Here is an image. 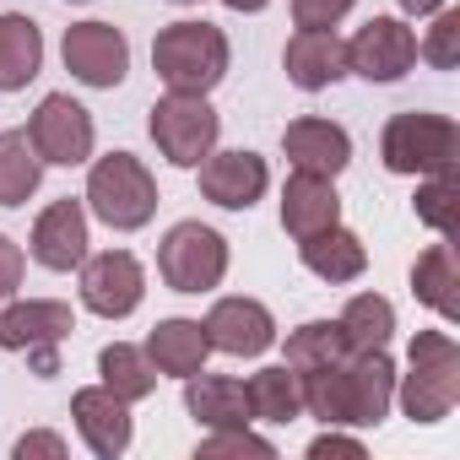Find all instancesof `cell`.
<instances>
[{"label":"cell","mask_w":460,"mask_h":460,"mask_svg":"<svg viewBox=\"0 0 460 460\" xmlns=\"http://www.w3.org/2000/svg\"><path fill=\"white\" fill-rule=\"evenodd\" d=\"M60 60L82 87L114 93L130 76V39L114 22H71L60 39Z\"/></svg>","instance_id":"30bf717a"},{"label":"cell","mask_w":460,"mask_h":460,"mask_svg":"<svg viewBox=\"0 0 460 460\" xmlns=\"http://www.w3.org/2000/svg\"><path fill=\"white\" fill-rule=\"evenodd\" d=\"M44 157L33 152L28 130H0V206H28L39 195Z\"/></svg>","instance_id":"4316f807"},{"label":"cell","mask_w":460,"mask_h":460,"mask_svg":"<svg viewBox=\"0 0 460 460\" xmlns=\"http://www.w3.org/2000/svg\"><path fill=\"white\" fill-rule=\"evenodd\" d=\"M331 222H341L336 179L293 168L288 184H282V227H288L293 239H309V234H320V227H331Z\"/></svg>","instance_id":"ffe728a7"},{"label":"cell","mask_w":460,"mask_h":460,"mask_svg":"<svg viewBox=\"0 0 460 460\" xmlns=\"http://www.w3.org/2000/svg\"><path fill=\"white\" fill-rule=\"evenodd\" d=\"M22 277H28V255H22V244L0 234V304H6V298H17Z\"/></svg>","instance_id":"836d02e7"},{"label":"cell","mask_w":460,"mask_h":460,"mask_svg":"<svg viewBox=\"0 0 460 460\" xmlns=\"http://www.w3.org/2000/svg\"><path fill=\"white\" fill-rule=\"evenodd\" d=\"M76 331V309L66 298H6L0 309V347L28 352L39 374H55V347Z\"/></svg>","instance_id":"ba28073f"},{"label":"cell","mask_w":460,"mask_h":460,"mask_svg":"<svg viewBox=\"0 0 460 460\" xmlns=\"http://www.w3.org/2000/svg\"><path fill=\"white\" fill-rule=\"evenodd\" d=\"M358 0H293V28H336Z\"/></svg>","instance_id":"d6a6232c"},{"label":"cell","mask_w":460,"mask_h":460,"mask_svg":"<svg viewBox=\"0 0 460 460\" xmlns=\"http://www.w3.org/2000/svg\"><path fill=\"white\" fill-rule=\"evenodd\" d=\"M455 157H460V125L449 114L406 109V114H390L379 130V163L401 179L455 173Z\"/></svg>","instance_id":"5b68a950"},{"label":"cell","mask_w":460,"mask_h":460,"mask_svg":"<svg viewBox=\"0 0 460 460\" xmlns=\"http://www.w3.org/2000/svg\"><path fill=\"white\" fill-rule=\"evenodd\" d=\"M200 460H222V455H255V460H277V444L255 428H217L195 444Z\"/></svg>","instance_id":"1f68e13d"},{"label":"cell","mask_w":460,"mask_h":460,"mask_svg":"<svg viewBox=\"0 0 460 460\" xmlns=\"http://www.w3.org/2000/svg\"><path fill=\"white\" fill-rule=\"evenodd\" d=\"M146 130H152L157 152H163L173 168H200V163L217 152L222 114H217L206 98H195V93H168V98L152 103Z\"/></svg>","instance_id":"52a82bcc"},{"label":"cell","mask_w":460,"mask_h":460,"mask_svg":"<svg viewBox=\"0 0 460 460\" xmlns=\"http://www.w3.org/2000/svg\"><path fill=\"white\" fill-rule=\"evenodd\" d=\"M71 6H87V0H71Z\"/></svg>","instance_id":"ab89813d"},{"label":"cell","mask_w":460,"mask_h":460,"mask_svg":"<svg viewBox=\"0 0 460 460\" xmlns=\"http://www.w3.org/2000/svg\"><path fill=\"white\" fill-rule=\"evenodd\" d=\"M71 422L82 433V444L98 455V460H119L136 438V417H130V401H119L114 390L103 385H87L71 395Z\"/></svg>","instance_id":"2e32d148"},{"label":"cell","mask_w":460,"mask_h":460,"mask_svg":"<svg viewBox=\"0 0 460 460\" xmlns=\"http://www.w3.org/2000/svg\"><path fill=\"white\" fill-rule=\"evenodd\" d=\"M87 244H93V234H87V206L76 195H60V200H49L39 211L33 239H28V255L44 271H76L87 261Z\"/></svg>","instance_id":"5bb4252c"},{"label":"cell","mask_w":460,"mask_h":460,"mask_svg":"<svg viewBox=\"0 0 460 460\" xmlns=\"http://www.w3.org/2000/svg\"><path fill=\"white\" fill-rule=\"evenodd\" d=\"M395 6H401L406 17H433L438 6H449V0H395Z\"/></svg>","instance_id":"8d00e7d4"},{"label":"cell","mask_w":460,"mask_h":460,"mask_svg":"<svg viewBox=\"0 0 460 460\" xmlns=\"http://www.w3.org/2000/svg\"><path fill=\"white\" fill-rule=\"evenodd\" d=\"M304 411L325 428H379L395 406V363L390 352H347L314 374H298Z\"/></svg>","instance_id":"6da1fadb"},{"label":"cell","mask_w":460,"mask_h":460,"mask_svg":"<svg viewBox=\"0 0 460 460\" xmlns=\"http://www.w3.org/2000/svg\"><path fill=\"white\" fill-rule=\"evenodd\" d=\"M395 406L417 428H438L460 406V341L449 331H417L406 374H395Z\"/></svg>","instance_id":"7a4b0ae2"},{"label":"cell","mask_w":460,"mask_h":460,"mask_svg":"<svg viewBox=\"0 0 460 460\" xmlns=\"http://www.w3.org/2000/svg\"><path fill=\"white\" fill-rule=\"evenodd\" d=\"M200 325L211 352H227V358H261L277 341V314L261 298H217Z\"/></svg>","instance_id":"9a60e30c"},{"label":"cell","mask_w":460,"mask_h":460,"mask_svg":"<svg viewBox=\"0 0 460 460\" xmlns=\"http://www.w3.org/2000/svg\"><path fill=\"white\" fill-rule=\"evenodd\" d=\"M336 455L363 460L368 449H363V438H352V433H341V428H325L320 438H309V460H336Z\"/></svg>","instance_id":"d590c367"},{"label":"cell","mask_w":460,"mask_h":460,"mask_svg":"<svg viewBox=\"0 0 460 460\" xmlns=\"http://www.w3.org/2000/svg\"><path fill=\"white\" fill-rule=\"evenodd\" d=\"M82 309L98 314V320H130L146 298V271L130 250H103V255H87L82 266Z\"/></svg>","instance_id":"8fae6325"},{"label":"cell","mask_w":460,"mask_h":460,"mask_svg":"<svg viewBox=\"0 0 460 460\" xmlns=\"http://www.w3.org/2000/svg\"><path fill=\"white\" fill-rule=\"evenodd\" d=\"M98 385L136 406V401H146V395L157 390V368H152L146 347H136V341H109V347L98 352Z\"/></svg>","instance_id":"d4e9b609"},{"label":"cell","mask_w":460,"mask_h":460,"mask_svg":"<svg viewBox=\"0 0 460 460\" xmlns=\"http://www.w3.org/2000/svg\"><path fill=\"white\" fill-rule=\"evenodd\" d=\"M298 261H304L320 282L341 288V282H358V277L368 271V244L352 234V227L331 222V227H320V234L298 239Z\"/></svg>","instance_id":"7402d4cb"},{"label":"cell","mask_w":460,"mask_h":460,"mask_svg":"<svg viewBox=\"0 0 460 460\" xmlns=\"http://www.w3.org/2000/svg\"><path fill=\"white\" fill-rule=\"evenodd\" d=\"M417 222H428L438 239H449L455 234V217H460V184H455V173H428V179H417Z\"/></svg>","instance_id":"f546056e"},{"label":"cell","mask_w":460,"mask_h":460,"mask_svg":"<svg viewBox=\"0 0 460 460\" xmlns=\"http://www.w3.org/2000/svg\"><path fill=\"white\" fill-rule=\"evenodd\" d=\"M347 336H341V320H304L298 331H288V368L293 374H314L336 358H347Z\"/></svg>","instance_id":"f1b7e54d"},{"label":"cell","mask_w":460,"mask_h":460,"mask_svg":"<svg viewBox=\"0 0 460 460\" xmlns=\"http://www.w3.org/2000/svg\"><path fill=\"white\" fill-rule=\"evenodd\" d=\"M184 385V411L206 428V433H217V428H255V411H250V390H244V379H227V374H190V379H179Z\"/></svg>","instance_id":"d6986e66"},{"label":"cell","mask_w":460,"mask_h":460,"mask_svg":"<svg viewBox=\"0 0 460 460\" xmlns=\"http://www.w3.org/2000/svg\"><path fill=\"white\" fill-rule=\"evenodd\" d=\"M417 60H428L433 71H455L460 66V12L455 6H438L433 12V28L417 44Z\"/></svg>","instance_id":"4dcf8cb0"},{"label":"cell","mask_w":460,"mask_h":460,"mask_svg":"<svg viewBox=\"0 0 460 460\" xmlns=\"http://www.w3.org/2000/svg\"><path fill=\"white\" fill-rule=\"evenodd\" d=\"M200 195L222 211H250L266 190H271V168L261 152L250 146H227V152H211L200 168Z\"/></svg>","instance_id":"4fadbf2b"},{"label":"cell","mask_w":460,"mask_h":460,"mask_svg":"<svg viewBox=\"0 0 460 460\" xmlns=\"http://www.w3.org/2000/svg\"><path fill=\"white\" fill-rule=\"evenodd\" d=\"M244 390H250V411H255V422H277V428H288V422L304 417V385H298V374H293L288 363L250 374Z\"/></svg>","instance_id":"484cf974"},{"label":"cell","mask_w":460,"mask_h":460,"mask_svg":"<svg viewBox=\"0 0 460 460\" xmlns=\"http://www.w3.org/2000/svg\"><path fill=\"white\" fill-rule=\"evenodd\" d=\"M417 66V33L411 22L401 17H368L352 39H347V76H363V82H401L406 71Z\"/></svg>","instance_id":"7c38bea8"},{"label":"cell","mask_w":460,"mask_h":460,"mask_svg":"<svg viewBox=\"0 0 460 460\" xmlns=\"http://www.w3.org/2000/svg\"><path fill=\"white\" fill-rule=\"evenodd\" d=\"M44 71V33L28 12H0V93H22Z\"/></svg>","instance_id":"603a6c76"},{"label":"cell","mask_w":460,"mask_h":460,"mask_svg":"<svg viewBox=\"0 0 460 460\" xmlns=\"http://www.w3.org/2000/svg\"><path fill=\"white\" fill-rule=\"evenodd\" d=\"M222 6H227V12H266L271 0H222Z\"/></svg>","instance_id":"74e56055"},{"label":"cell","mask_w":460,"mask_h":460,"mask_svg":"<svg viewBox=\"0 0 460 460\" xmlns=\"http://www.w3.org/2000/svg\"><path fill=\"white\" fill-rule=\"evenodd\" d=\"M455 288H460V277H455V250H449V239H444V244H428V250L417 255V266H411V293H417V304H428L444 325H455V320H460Z\"/></svg>","instance_id":"cb8c5ba5"},{"label":"cell","mask_w":460,"mask_h":460,"mask_svg":"<svg viewBox=\"0 0 460 460\" xmlns=\"http://www.w3.org/2000/svg\"><path fill=\"white\" fill-rule=\"evenodd\" d=\"M227 60H234V49H227V33L211 28V22H168L157 28L152 39V71L168 93H195L206 98L222 76H227Z\"/></svg>","instance_id":"3957f363"},{"label":"cell","mask_w":460,"mask_h":460,"mask_svg":"<svg viewBox=\"0 0 460 460\" xmlns=\"http://www.w3.org/2000/svg\"><path fill=\"white\" fill-rule=\"evenodd\" d=\"M146 358H152L157 379H190V374H200L206 358H211L206 325H200V320H184V314L157 320V325L146 331Z\"/></svg>","instance_id":"44dd1931"},{"label":"cell","mask_w":460,"mask_h":460,"mask_svg":"<svg viewBox=\"0 0 460 460\" xmlns=\"http://www.w3.org/2000/svg\"><path fill=\"white\" fill-rule=\"evenodd\" d=\"M336 320H341V336L352 352H379L395 336V304L385 293H352Z\"/></svg>","instance_id":"83f0119b"},{"label":"cell","mask_w":460,"mask_h":460,"mask_svg":"<svg viewBox=\"0 0 460 460\" xmlns=\"http://www.w3.org/2000/svg\"><path fill=\"white\" fill-rule=\"evenodd\" d=\"M282 66L298 93H325L347 76V39H336V28H298L282 49Z\"/></svg>","instance_id":"e0dca14e"},{"label":"cell","mask_w":460,"mask_h":460,"mask_svg":"<svg viewBox=\"0 0 460 460\" xmlns=\"http://www.w3.org/2000/svg\"><path fill=\"white\" fill-rule=\"evenodd\" d=\"M157 277L173 293H217L227 277V239L217 227H206L200 217L173 222L157 244Z\"/></svg>","instance_id":"8992f818"},{"label":"cell","mask_w":460,"mask_h":460,"mask_svg":"<svg viewBox=\"0 0 460 460\" xmlns=\"http://www.w3.org/2000/svg\"><path fill=\"white\" fill-rule=\"evenodd\" d=\"M28 141L44 157V168H82V163H93L98 125L71 93H49V98H39V109L28 119Z\"/></svg>","instance_id":"9c48e42d"},{"label":"cell","mask_w":460,"mask_h":460,"mask_svg":"<svg viewBox=\"0 0 460 460\" xmlns=\"http://www.w3.org/2000/svg\"><path fill=\"white\" fill-rule=\"evenodd\" d=\"M173 6H195V0H173Z\"/></svg>","instance_id":"f35d334b"},{"label":"cell","mask_w":460,"mask_h":460,"mask_svg":"<svg viewBox=\"0 0 460 460\" xmlns=\"http://www.w3.org/2000/svg\"><path fill=\"white\" fill-rule=\"evenodd\" d=\"M282 152H288L293 168L336 179V173H347V163H352V136H347L336 119L304 114V119H293V125L282 130Z\"/></svg>","instance_id":"ac0fdd59"},{"label":"cell","mask_w":460,"mask_h":460,"mask_svg":"<svg viewBox=\"0 0 460 460\" xmlns=\"http://www.w3.org/2000/svg\"><path fill=\"white\" fill-rule=\"evenodd\" d=\"M82 206L103 227H114V234H136V227H146L157 217V179L136 152H103L87 168Z\"/></svg>","instance_id":"277c9868"},{"label":"cell","mask_w":460,"mask_h":460,"mask_svg":"<svg viewBox=\"0 0 460 460\" xmlns=\"http://www.w3.org/2000/svg\"><path fill=\"white\" fill-rule=\"evenodd\" d=\"M12 455H17V460H66V438L49 433V428H33V433H22V438L12 444Z\"/></svg>","instance_id":"e575fe53"}]
</instances>
